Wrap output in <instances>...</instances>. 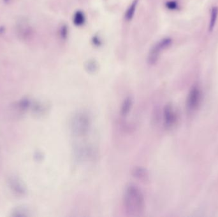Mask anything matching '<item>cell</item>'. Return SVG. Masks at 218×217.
I'll return each mask as SVG.
<instances>
[{
  "mask_svg": "<svg viewBox=\"0 0 218 217\" xmlns=\"http://www.w3.org/2000/svg\"><path fill=\"white\" fill-rule=\"evenodd\" d=\"M122 203L124 210L130 215L141 216L145 208L144 196L136 185L130 184L124 190Z\"/></svg>",
  "mask_w": 218,
  "mask_h": 217,
  "instance_id": "obj_1",
  "label": "cell"
},
{
  "mask_svg": "<svg viewBox=\"0 0 218 217\" xmlns=\"http://www.w3.org/2000/svg\"><path fill=\"white\" fill-rule=\"evenodd\" d=\"M71 131L75 136L82 137L88 133L91 120L89 117L85 113H78L71 120Z\"/></svg>",
  "mask_w": 218,
  "mask_h": 217,
  "instance_id": "obj_2",
  "label": "cell"
},
{
  "mask_svg": "<svg viewBox=\"0 0 218 217\" xmlns=\"http://www.w3.org/2000/svg\"><path fill=\"white\" fill-rule=\"evenodd\" d=\"M172 40L169 38H164L158 42L151 50L149 57V62L151 65L154 64L158 59L161 52L170 46Z\"/></svg>",
  "mask_w": 218,
  "mask_h": 217,
  "instance_id": "obj_3",
  "label": "cell"
},
{
  "mask_svg": "<svg viewBox=\"0 0 218 217\" xmlns=\"http://www.w3.org/2000/svg\"><path fill=\"white\" fill-rule=\"evenodd\" d=\"M8 184L10 186V188L11 189L13 192H14L15 194L23 196L24 195L26 190L25 185L20 180V179L16 177H12L9 178L8 180Z\"/></svg>",
  "mask_w": 218,
  "mask_h": 217,
  "instance_id": "obj_4",
  "label": "cell"
},
{
  "mask_svg": "<svg viewBox=\"0 0 218 217\" xmlns=\"http://www.w3.org/2000/svg\"><path fill=\"white\" fill-rule=\"evenodd\" d=\"M163 117L165 126L169 127H172L177 120V115L173 108V107L168 105L164 108L163 111Z\"/></svg>",
  "mask_w": 218,
  "mask_h": 217,
  "instance_id": "obj_5",
  "label": "cell"
},
{
  "mask_svg": "<svg viewBox=\"0 0 218 217\" xmlns=\"http://www.w3.org/2000/svg\"><path fill=\"white\" fill-rule=\"evenodd\" d=\"M32 107L33 113L36 116H42L45 115L48 110L47 104L40 101L32 103Z\"/></svg>",
  "mask_w": 218,
  "mask_h": 217,
  "instance_id": "obj_6",
  "label": "cell"
},
{
  "mask_svg": "<svg viewBox=\"0 0 218 217\" xmlns=\"http://www.w3.org/2000/svg\"><path fill=\"white\" fill-rule=\"evenodd\" d=\"M132 175L134 178H137V180L143 182H147L149 180V173L147 171L145 170L143 168L136 167L134 168L132 170Z\"/></svg>",
  "mask_w": 218,
  "mask_h": 217,
  "instance_id": "obj_7",
  "label": "cell"
},
{
  "mask_svg": "<svg viewBox=\"0 0 218 217\" xmlns=\"http://www.w3.org/2000/svg\"><path fill=\"white\" fill-rule=\"evenodd\" d=\"M133 106V99L128 97L124 99L121 108V114L122 116H127Z\"/></svg>",
  "mask_w": 218,
  "mask_h": 217,
  "instance_id": "obj_8",
  "label": "cell"
},
{
  "mask_svg": "<svg viewBox=\"0 0 218 217\" xmlns=\"http://www.w3.org/2000/svg\"><path fill=\"white\" fill-rule=\"evenodd\" d=\"M200 98V92L197 88H193L191 90L189 99H188V105L190 108H194L196 106L197 103L199 102Z\"/></svg>",
  "mask_w": 218,
  "mask_h": 217,
  "instance_id": "obj_9",
  "label": "cell"
},
{
  "mask_svg": "<svg viewBox=\"0 0 218 217\" xmlns=\"http://www.w3.org/2000/svg\"><path fill=\"white\" fill-rule=\"evenodd\" d=\"M217 15H218V8L217 6H213L211 9V20H210V24L209 26V30L210 32H212L214 30V28L216 23Z\"/></svg>",
  "mask_w": 218,
  "mask_h": 217,
  "instance_id": "obj_10",
  "label": "cell"
},
{
  "mask_svg": "<svg viewBox=\"0 0 218 217\" xmlns=\"http://www.w3.org/2000/svg\"><path fill=\"white\" fill-rule=\"evenodd\" d=\"M137 3V0H134L132 4L129 7L128 10H127L126 14V19L130 20L133 17V15L134 14V12H135V10Z\"/></svg>",
  "mask_w": 218,
  "mask_h": 217,
  "instance_id": "obj_11",
  "label": "cell"
},
{
  "mask_svg": "<svg viewBox=\"0 0 218 217\" xmlns=\"http://www.w3.org/2000/svg\"><path fill=\"white\" fill-rule=\"evenodd\" d=\"M84 15L81 12H78L75 14L74 17V23L77 26H80L84 23Z\"/></svg>",
  "mask_w": 218,
  "mask_h": 217,
  "instance_id": "obj_12",
  "label": "cell"
},
{
  "mask_svg": "<svg viewBox=\"0 0 218 217\" xmlns=\"http://www.w3.org/2000/svg\"><path fill=\"white\" fill-rule=\"evenodd\" d=\"M28 210L27 208L22 207V206H19L14 210L13 211V215L14 216H28Z\"/></svg>",
  "mask_w": 218,
  "mask_h": 217,
  "instance_id": "obj_13",
  "label": "cell"
},
{
  "mask_svg": "<svg viewBox=\"0 0 218 217\" xmlns=\"http://www.w3.org/2000/svg\"><path fill=\"white\" fill-rule=\"evenodd\" d=\"M167 7L171 10H175L177 8V4L175 2H170L167 4Z\"/></svg>",
  "mask_w": 218,
  "mask_h": 217,
  "instance_id": "obj_14",
  "label": "cell"
}]
</instances>
